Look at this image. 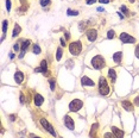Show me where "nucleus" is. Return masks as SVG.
Listing matches in <instances>:
<instances>
[{
    "label": "nucleus",
    "mask_w": 139,
    "mask_h": 138,
    "mask_svg": "<svg viewBox=\"0 0 139 138\" xmlns=\"http://www.w3.org/2000/svg\"><path fill=\"white\" fill-rule=\"evenodd\" d=\"M95 1L96 0H87V4H88V5H92V4H94Z\"/></svg>",
    "instance_id": "34"
},
{
    "label": "nucleus",
    "mask_w": 139,
    "mask_h": 138,
    "mask_svg": "<svg viewBox=\"0 0 139 138\" xmlns=\"http://www.w3.org/2000/svg\"><path fill=\"white\" fill-rule=\"evenodd\" d=\"M40 69H42V71H44V73H45L46 69H48V63H46L45 60H43V61L40 62Z\"/></svg>",
    "instance_id": "18"
},
{
    "label": "nucleus",
    "mask_w": 139,
    "mask_h": 138,
    "mask_svg": "<svg viewBox=\"0 0 139 138\" xmlns=\"http://www.w3.org/2000/svg\"><path fill=\"white\" fill-rule=\"evenodd\" d=\"M121 11H124V13H128V10L126 6H121Z\"/></svg>",
    "instance_id": "29"
},
{
    "label": "nucleus",
    "mask_w": 139,
    "mask_h": 138,
    "mask_svg": "<svg viewBox=\"0 0 139 138\" xmlns=\"http://www.w3.org/2000/svg\"><path fill=\"white\" fill-rule=\"evenodd\" d=\"M33 138H39V137H33Z\"/></svg>",
    "instance_id": "39"
},
{
    "label": "nucleus",
    "mask_w": 139,
    "mask_h": 138,
    "mask_svg": "<svg viewBox=\"0 0 139 138\" xmlns=\"http://www.w3.org/2000/svg\"><path fill=\"white\" fill-rule=\"evenodd\" d=\"M20 101L24 102V95H23V94H20Z\"/></svg>",
    "instance_id": "37"
},
{
    "label": "nucleus",
    "mask_w": 139,
    "mask_h": 138,
    "mask_svg": "<svg viewBox=\"0 0 139 138\" xmlns=\"http://www.w3.org/2000/svg\"><path fill=\"white\" fill-rule=\"evenodd\" d=\"M99 1L101 4H108V3H109V0H99Z\"/></svg>",
    "instance_id": "35"
},
{
    "label": "nucleus",
    "mask_w": 139,
    "mask_h": 138,
    "mask_svg": "<svg viewBox=\"0 0 139 138\" xmlns=\"http://www.w3.org/2000/svg\"><path fill=\"white\" fill-rule=\"evenodd\" d=\"M14 79H15V82L18 83V85H20L24 81V75H23L22 71H17L14 74Z\"/></svg>",
    "instance_id": "12"
},
{
    "label": "nucleus",
    "mask_w": 139,
    "mask_h": 138,
    "mask_svg": "<svg viewBox=\"0 0 139 138\" xmlns=\"http://www.w3.org/2000/svg\"><path fill=\"white\" fill-rule=\"evenodd\" d=\"M108 76H109V79L112 80V82H115V80H117V73H115V70L113 68L108 70Z\"/></svg>",
    "instance_id": "15"
},
{
    "label": "nucleus",
    "mask_w": 139,
    "mask_h": 138,
    "mask_svg": "<svg viewBox=\"0 0 139 138\" xmlns=\"http://www.w3.org/2000/svg\"><path fill=\"white\" fill-rule=\"evenodd\" d=\"M7 25H8V22H7V20H4V23H3V32L4 34L7 31Z\"/></svg>",
    "instance_id": "22"
},
{
    "label": "nucleus",
    "mask_w": 139,
    "mask_h": 138,
    "mask_svg": "<svg viewBox=\"0 0 139 138\" xmlns=\"http://www.w3.org/2000/svg\"><path fill=\"white\" fill-rule=\"evenodd\" d=\"M121 106H123L124 108L126 111H132L133 110V105L131 101H128V100H124L123 102H121Z\"/></svg>",
    "instance_id": "13"
},
{
    "label": "nucleus",
    "mask_w": 139,
    "mask_h": 138,
    "mask_svg": "<svg viewBox=\"0 0 139 138\" xmlns=\"http://www.w3.org/2000/svg\"><path fill=\"white\" fill-rule=\"evenodd\" d=\"M86 35H87V38L89 39V42H94L96 39V37H98V31L95 29H90V30H88L86 32Z\"/></svg>",
    "instance_id": "7"
},
{
    "label": "nucleus",
    "mask_w": 139,
    "mask_h": 138,
    "mask_svg": "<svg viewBox=\"0 0 139 138\" xmlns=\"http://www.w3.org/2000/svg\"><path fill=\"white\" fill-rule=\"evenodd\" d=\"M33 52H34V54H40V48H39V45H34V46H33Z\"/></svg>",
    "instance_id": "23"
},
{
    "label": "nucleus",
    "mask_w": 139,
    "mask_h": 138,
    "mask_svg": "<svg viewBox=\"0 0 139 138\" xmlns=\"http://www.w3.org/2000/svg\"><path fill=\"white\" fill-rule=\"evenodd\" d=\"M6 9H7V11L11 10V1H10V0H7L6 1Z\"/></svg>",
    "instance_id": "28"
},
{
    "label": "nucleus",
    "mask_w": 139,
    "mask_h": 138,
    "mask_svg": "<svg viewBox=\"0 0 139 138\" xmlns=\"http://www.w3.org/2000/svg\"><path fill=\"white\" fill-rule=\"evenodd\" d=\"M99 92L101 95L109 94V86H108L107 81H106V79L103 76H101L99 80Z\"/></svg>",
    "instance_id": "1"
},
{
    "label": "nucleus",
    "mask_w": 139,
    "mask_h": 138,
    "mask_svg": "<svg viewBox=\"0 0 139 138\" xmlns=\"http://www.w3.org/2000/svg\"><path fill=\"white\" fill-rule=\"evenodd\" d=\"M43 101H44V99L40 94L34 95V104H36V106H40V105L43 104Z\"/></svg>",
    "instance_id": "14"
},
{
    "label": "nucleus",
    "mask_w": 139,
    "mask_h": 138,
    "mask_svg": "<svg viewBox=\"0 0 139 138\" xmlns=\"http://www.w3.org/2000/svg\"><path fill=\"white\" fill-rule=\"evenodd\" d=\"M59 40H61V45H62V46H65V40H64V38H61Z\"/></svg>",
    "instance_id": "31"
},
{
    "label": "nucleus",
    "mask_w": 139,
    "mask_h": 138,
    "mask_svg": "<svg viewBox=\"0 0 139 138\" xmlns=\"http://www.w3.org/2000/svg\"><path fill=\"white\" fill-rule=\"evenodd\" d=\"M50 87H51V91L55 89V81L54 80H50Z\"/></svg>",
    "instance_id": "26"
},
{
    "label": "nucleus",
    "mask_w": 139,
    "mask_h": 138,
    "mask_svg": "<svg viewBox=\"0 0 139 138\" xmlns=\"http://www.w3.org/2000/svg\"><path fill=\"white\" fill-rule=\"evenodd\" d=\"M134 104H136L137 106H139V96H137V98L134 99Z\"/></svg>",
    "instance_id": "33"
},
{
    "label": "nucleus",
    "mask_w": 139,
    "mask_h": 138,
    "mask_svg": "<svg viewBox=\"0 0 139 138\" xmlns=\"http://www.w3.org/2000/svg\"><path fill=\"white\" fill-rule=\"evenodd\" d=\"M30 40L29 39H24L23 40V44H22V54H20V57H23L24 56V52L28 50V48H29V45H30Z\"/></svg>",
    "instance_id": "10"
},
{
    "label": "nucleus",
    "mask_w": 139,
    "mask_h": 138,
    "mask_svg": "<svg viewBox=\"0 0 139 138\" xmlns=\"http://www.w3.org/2000/svg\"><path fill=\"white\" fill-rule=\"evenodd\" d=\"M92 66L95 69H101V68L105 67V60H103V57H101L100 55L98 56H94L92 60Z\"/></svg>",
    "instance_id": "3"
},
{
    "label": "nucleus",
    "mask_w": 139,
    "mask_h": 138,
    "mask_svg": "<svg viewBox=\"0 0 139 138\" xmlns=\"http://www.w3.org/2000/svg\"><path fill=\"white\" fill-rule=\"evenodd\" d=\"M50 4V0H40V5L42 6H46Z\"/></svg>",
    "instance_id": "24"
},
{
    "label": "nucleus",
    "mask_w": 139,
    "mask_h": 138,
    "mask_svg": "<svg viewBox=\"0 0 139 138\" xmlns=\"http://www.w3.org/2000/svg\"><path fill=\"white\" fill-rule=\"evenodd\" d=\"M20 31H22V28H20L19 25H15V26H14V30H13L12 36H13V37H17V35L20 34Z\"/></svg>",
    "instance_id": "17"
},
{
    "label": "nucleus",
    "mask_w": 139,
    "mask_h": 138,
    "mask_svg": "<svg viewBox=\"0 0 139 138\" xmlns=\"http://www.w3.org/2000/svg\"><path fill=\"white\" fill-rule=\"evenodd\" d=\"M82 106H83V102L81 101V100H79V99H75V100H73V101L69 104V110H70L71 112H76V111H79Z\"/></svg>",
    "instance_id": "4"
},
{
    "label": "nucleus",
    "mask_w": 139,
    "mask_h": 138,
    "mask_svg": "<svg viewBox=\"0 0 139 138\" xmlns=\"http://www.w3.org/2000/svg\"><path fill=\"white\" fill-rule=\"evenodd\" d=\"M62 54H63V50H62V48H58V49H57V54H56V60H57V61H59V60H61Z\"/></svg>",
    "instance_id": "19"
},
{
    "label": "nucleus",
    "mask_w": 139,
    "mask_h": 138,
    "mask_svg": "<svg viewBox=\"0 0 139 138\" xmlns=\"http://www.w3.org/2000/svg\"><path fill=\"white\" fill-rule=\"evenodd\" d=\"M10 119H11V120L13 121V120L15 119V116H14V114H11V116H10Z\"/></svg>",
    "instance_id": "36"
},
{
    "label": "nucleus",
    "mask_w": 139,
    "mask_h": 138,
    "mask_svg": "<svg viewBox=\"0 0 139 138\" xmlns=\"http://www.w3.org/2000/svg\"><path fill=\"white\" fill-rule=\"evenodd\" d=\"M81 50H82V44H81L80 40H75V42L69 44V51H70L71 55L77 56L81 52Z\"/></svg>",
    "instance_id": "2"
},
{
    "label": "nucleus",
    "mask_w": 139,
    "mask_h": 138,
    "mask_svg": "<svg viewBox=\"0 0 139 138\" xmlns=\"http://www.w3.org/2000/svg\"><path fill=\"white\" fill-rule=\"evenodd\" d=\"M64 124L69 130H74V121H73V119H71L70 116H65L64 117Z\"/></svg>",
    "instance_id": "8"
},
{
    "label": "nucleus",
    "mask_w": 139,
    "mask_h": 138,
    "mask_svg": "<svg viewBox=\"0 0 139 138\" xmlns=\"http://www.w3.org/2000/svg\"><path fill=\"white\" fill-rule=\"evenodd\" d=\"M79 12L77 11H71V10H68V15H77Z\"/></svg>",
    "instance_id": "25"
},
{
    "label": "nucleus",
    "mask_w": 139,
    "mask_h": 138,
    "mask_svg": "<svg viewBox=\"0 0 139 138\" xmlns=\"http://www.w3.org/2000/svg\"><path fill=\"white\" fill-rule=\"evenodd\" d=\"M136 56H137V57L139 58V45H138V46H137V48H136Z\"/></svg>",
    "instance_id": "32"
},
{
    "label": "nucleus",
    "mask_w": 139,
    "mask_h": 138,
    "mask_svg": "<svg viewBox=\"0 0 139 138\" xmlns=\"http://www.w3.org/2000/svg\"><path fill=\"white\" fill-rule=\"evenodd\" d=\"M107 37L109 38V39L114 38V37H115V32L113 30H109V31H108V34H107Z\"/></svg>",
    "instance_id": "20"
},
{
    "label": "nucleus",
    "mask_w": 139,
    "mask_h": 138,
    "mask_svg": "<svg viewBox=\"0 0 139 138\" xmlns=\"http://www.w3.org/2000/svg\"><path fill=\"white\" fill-rule=\"evenodd\" d=\"M81 83H82V86H89V87H93L95 85L92 79H89V77H87V76H83L81 79Z\"/></svg>",
    "instance_id": "9"
},
{
    "label": "nucleus",
    "mask_w": 139,
    "mask_h": 138,
    "mask_svg": "<svg viewBox=\"0 0 139 138\" xmlns=\"http://www.w3.org/2000/svg\"><path fill=\"white\" fill-rule=\"evenodd\" d=\"M40 124L43 125V127L48 132H50L53 136H56V132H55V130H54V127H53V125L48 121L46 119H40Z\"/></svg>",
    "instance_id": "5"
},
{
    "label": "nucleus",
    "mask_w": 139,
    "mask_h": 138,
    "mask_svg": "<svg viewBox=\"0 0 139 138\" xmlns=\"http://www.w3.org/2000/svg\"><path fill=\"white\" fill-rule=\"evenodd\" d=\"M96 129H98V124H93V126H92V131H90V136H92V137H94L93 135L95 133Z\"/></svg>",
    "instance_id": "21"
},
{
    "label": "nucleus",
    "mask_w": 139,
    "mask_h": 138,
    "mask_svg": "<svg viewBox=\"0 0 139 138\" xmlns=\"http://www.w3.org/2000/svg\"><path fill=\"white\" fill-rule=\"evenodd\" d=\"M130 1H131V3H133V1H134V0H130Z\"/></svg>",
    "instance_id": "38"
},
{
    "label": "nucleus",
    "mask_w": 139,
    "mask_h": 138,
    "mask_svg": "<svg viewBox=\"0 0 139 138\" xmlns=\"http://www.w3.org/2000/svg\"><path fill=\"white\" fill-rule=\"evenodd\" d=\"M120 39L123 40L124 43H134V42H136V38H134V37L125 34V32H123V34L120 35Z\"/></svg>",
    "instance_id": "6"
},
{
    "label": "nucleus",
    "mask_w": 139,
    "mask_h": 138,
    "mask_svg": "<svg viewBox=\"0 0 139 138\" xmlns=\"http://www.w3.org/2000/svg\"><path fill=\"white\" fill-rule=\"evenodd\" d=\"M13 48H14V51H19V49H22V48H20L18 44H14V46H13Z\"/></svg>",
    "instance_id": "30"
},
{
    "label": "nucleus",
    "mask_w": 139,
    "mask_h": 138,
    "mask_svg": "<svg viewBox=\"0 0 139 138\" xmlns=\"http://www.w3.org/2000/svg\"><path fill=\"white\" fill-rule=\"evenodd\" d=\"M121 57H123V52L121 51H119V52H117V54L113 55V60H114L117 63H119V62L121 61Z\"/></svg>",
    "instance_id": "16"
},
{
    "label": "nucleus",
    "mask_w": 139,
    "mask_h": 138,
    "mask_svg": "<svg viewBox=\"0 0 139 138\" xmlns=\"http://www.w3.org/2000/svg\"><path fill=\"white\" fill-rule=\"evenodd\" d=\"M105 138H117V137H115L114 135H112V133H106Z\"/></svg>",
    "instance_id": "27"
},
{
    "label": "nucleus",
    "mask_w": 139,
    "mask_h": 138,
    "mask_svg": "<svg viewBox=\"0 0 139 138\" xmlns=\"http://www.w3.org/2000/svg\"><path fill=\"white\" fill-rule=\"evenodd\" d=\"M112 132L114 133V136L117 138H124V132L121 130H119L118 127H115V126H112Z\"/></svg>",
    "instance_id": "11"
}]
</instances>
